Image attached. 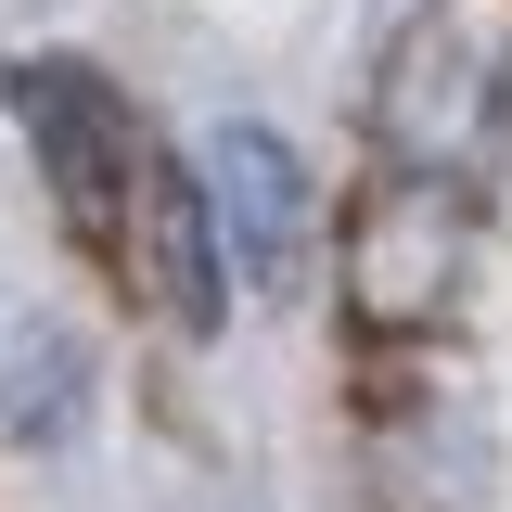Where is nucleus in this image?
Here are the masks:
<instances>
[{"instance_id": "nucleus-3", "label": "nucleus", "mask_w": 512, "mask_h": 512, "mask_svg": "<svg viewBox=\"0 0 512 512\" xmlns=\"http://www.w3.org/2000/svg\"><path fill=\"white\" fill-rule=\"evenodd\" d=\"M0 103H13V128H26V154H39V180H52L64 231H77L90 256H116L128 205H141V167L167 154V141L141 128V103H128L103 64H77V52H26L13 77H0Z\"/></svg>"}, {"instance_id": "nucleus-5", "label": "nucleus", "mask_w": 512, "mask_h": 512, "mask_svg": "<svg viewBox=\"0 0 512 512\" xmlns=\"http://www.w3.org/2000/svg\"><path fill=\"white\" fill-rule=\"evenodd\" d=\"M64 410H77V372H64V346H13V372H0V423L13 436H64Z\"/></svg>"}, {"instance_id": "nucleus-4", "label": "nucleus", "mask_w": 512, "mask_h": 512, "mask_svg": "<svg viewBox=\"0 0 512 512\" xmlns=\"http://www.w3.org/2000/svg\"><path fill=\"white\" fill-rule=\"evenodd\" d=\"M192 180H205V218H218V256H231V282L244 295H282L295 269H308V167H295V141L282 128H205V154H192Z\"/></svg>"}, {"instance_id": "nucleus-2", "label": "nucleus", "mask_w": 512, "mask_h": 512, "mask_svg": "<svg viewBox=\"0 0 512 512\" xmlns=\"http://www.w3.org/2000/svg\"><path fill=\"white\" fill-rule=\"evenodd\" d=\"M474 180H436V167H372L346 231H333V295H346V333L359 346H436L461 295H474Z\"/></svg>"}, {"instance_id": "nucleus-1", "label": "nucleus", "mask_w": 512, "mask_h": 512, "mask_svg": "<svg viewBox=\"0 0 512 512\" xmlns=\"http://www.w3.org/2000/svg\"><path fill=\"white\" fill-rule=\"evenodd\" d=\"M372 141L384 167L487 180L512 154V0H423L372 64Z\"/></svg>"}]
</instances>
